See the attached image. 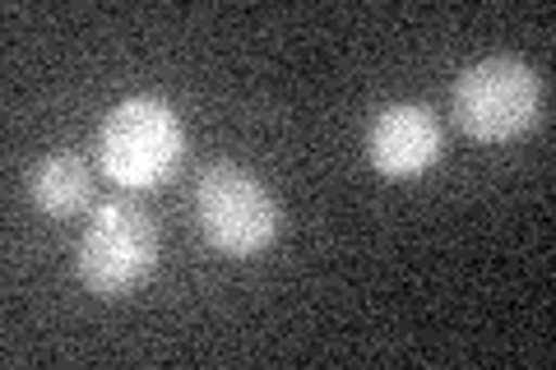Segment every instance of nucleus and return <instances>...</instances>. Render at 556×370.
<instances>
[{
    "label": "nucleus",
    "mask_w": 556,
    "mask_h": 370,
    "mask_svg": "<svg viewBox=\"0 0 556 370\" xmlns=\"http://www.w3.org/2000/svg\"><path fill=\"white\" fill-rule=\"evenodd\" d=\"M195 218L204 241L223 255L251 259L265 245H274V237L283 232V204L269 195V186L260 181L251 167L241 163H208L200 171L195 186Z\"/></svg>",
    "instance_id": "2"
},
{
    "label": "nucleus",
    "mask_w": 556,
    "mask_h": 370,
    "mask_svg": "<svg viewBox=\"0 0 556 370\" xmlns=\"http://www.w3.org/2000/svg\"><path fill=\"white\" fill-rule=\"evenodd\" d=\"M441 149H445V139H441L437 116L427 107H417V102H390L367 126V157L390 181H408V176H422L427 167H437Z\"/></svg>",
    "instance_id": "5"
},
{
    "label": "nucleus",
    "mask_w": 556,
    "mask_h": 370,
    "mask_svg": "<svg viewBox=\"0 0 556 370\" xmlns=\"http://www.w3.org/2000/svg\"><path fill=\"white\" fill-rule=\"evenodd\" d=\"M186 130L163 98H126L98 126V163L116 186L149 190L181 163Z\"/></svg>",
    "instance_id": "3"
},
{
    "label": "nucleus",
    "mask_w": 556,
    "mask_h": 370,
    "mask_svg": "<svg viewBox=\"0 0 556 370\" xmlns=\"http://www.w3.org/2000/svg\"><path fill=\"white\" fill-rule=\"evenodd\" d=\"M28 195L47 218H75L93 204V167L79 153H47L28 176Z\"/></svg>",
    "instance_id": "6"
},
{
    "label": "nucleus",
    "mask_w": 556,
    "mask_h": 370,
    "mask_svg": "<svg viewBox=\"0 0 556 370\" xmlns=\"http://www.w3.org/2000/svg\"><path fill=\"white\" fill-rule=\"evenodd\" d=\"M79 283L102 302L130 296L144 278L159 269V222L130 200L98 204L93 222L79 241Z\"/></svg>",
    "instance_id": "4"
},
{
    "label": "nucleus",
    "mask_w": 556,
    "mask_h": 370,
    "mask_svg": "<svg viewBox=\"0 0 556 370\" xmlns=\"http://www.w3.org/2000/svg\"><path fill=\"white\" fill-rule=\"evenodd\" d=\"M450 112H455V126L478 144H510L543 116V79L519 56H486L455 79Z\"/></svg>",
    "instance_id": "1"
}]
</instances>
